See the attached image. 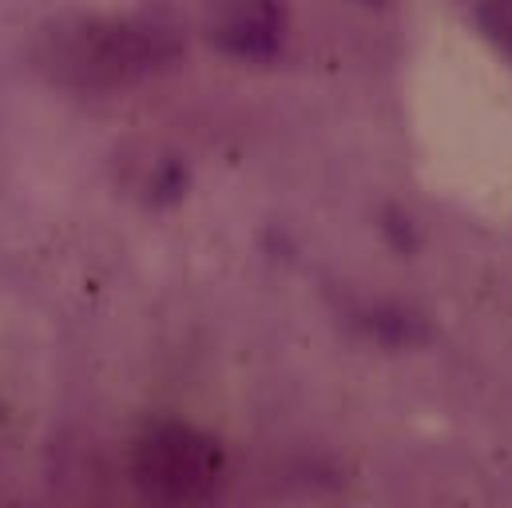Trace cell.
Here are the masks:
<instances>
[{"label":"cell","mask_w":512,"mask_h":508,"mask_svg":"<svg viewBox=\"0 0 512 508\" xmlns=\"http://www.w3.org/2000/svg\"><path fill=\"white\" fill-rule=\"evenodd\" d=\"M179 56L171 32L139 20H64L44 32L36 60L60 84L76 92L128 88L167 68Z\"/></svg>","instance_id":"6da1fadb"},{"label":"cell","mask_w":512,"mask_h":508,"mask_svg":"<svg viewBox=\"0 0 512 508\" xmlns=\"http://www.w3.org/2000/svg\"><path fill=\"white\" fill-rule=\"evenodd\" d=\"M131 477L151 508H207L223 481V453L207 433L163 421L135 441Z\"/></svg>","instance_id":"7a4b0ae2"},{"label":"cell","mask_w":512,"mask_h":508,"mask_svg":"<svg viewBox=\"0 0 512 508\" xmlns=\"http://www.w3.org/2000/svg\"><path fill=\"white\" fill-rule=\"evenodd\" d=\"M207 32L215 48L231 56L266 60L282 40V4L278 0H215L207 16Z\"/></svg>","instance_id":"3957f363"},{"label":"cell","mask_w":512,"mask_h":508,"mask_svg":"<svg viewBox=\"0 0 512 508\" xmlns=\"http://www.w3.org/2000/svg\"><path fill=\"white\" fill-rule=\"evenodd\" d=\"M477 20H481L485 36L512 60V0H481Z\"/></svg>","instance_id":"277c9868"},{"label":"cell","mask_w":512,"mask_h":508,"mask_svg":"<svg viewBox=\"0 0 512 508\" xmlns=\"http://www.w3.org/2000/svg\"><path fill=\"white\" fill-rule=\"evenodd\" d=\"M370 4H374V0H370Z\"/></svg>","instance_id":"5b68a950"}]
</instances>
